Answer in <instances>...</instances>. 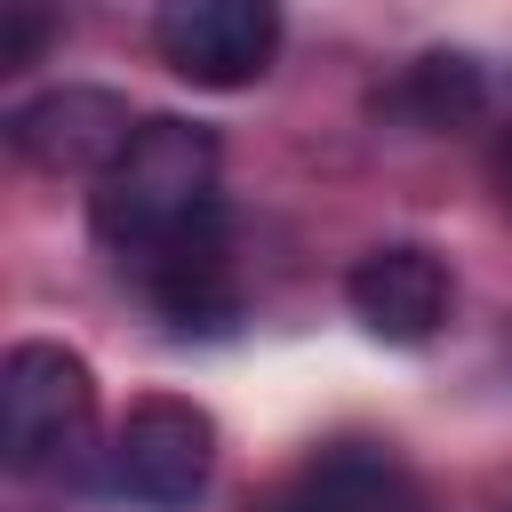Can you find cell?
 <instances>
[{
    "label": "cell",
    "instance_id": "6da1fadb",
    "mask_svg": "<svg viewBox=\"0 0 512 512\" xmlns=\"http://www.w3.org/2000/svg\"><path fill=\"white\" fill-rule=\"evenodd\" d=\"M216 208V136L200 120H176V112H152L136 120L128 152L96 176V200H88V224L96 240L128 264L144 248H160L168 232H184L192 216Z\"/></svg>",
    "mask_w": 512,
    "mask_h": 512
},
{
    "label": "cell",
    "instance_id": "7a4b0ae2",
    "mask_svg": "<svg viewBox=\"0 0 512 512\" xmlns=\"http://www.w3.org/2000/svg\"><path fill=\"white\" fill-rule=\"evenodd\" d=\"M96 440V376L64 344H16L0 360V456L8 472H72Z\"/></svg>",
    "mask_w": 512,
    "mask_h": 512
},
{
    "label": "cell",
    "instance_id": "3957f363",
    "mask_svg": "<svg viewBox=\"0 0 512 512\" xmlns=\"http://www.w3.org/2000/svg\"><path fill=\"white\" fill-rule=\"evenodd\" d=\"M216 472V416L176 400V392H152L120 416L112 432V488L136 496L144 512H176L208 488Z\"/></svg>",
    "mask_w": 512,
    "mask_h": 512
},
{
    "label": "cell",
    "instance_id": "277c9868",
    "mask_svg": "<svg viewBox=\"0 0 512 512\" xmlns=\"http://www.w3.org/2000/svg\"><path fill=\"white\" fill-rule=\"evenodd\" d=\"M136 280V296L168 320V328H232L240 320V256H232V216L224 200L208 216H192L184 232H168L160 248L120 264Z\"/></svg>",
    "mask_w": 512,
    "mask_h": 512
},
{
    "label": "cell",
    "instance_id": "5b68a950",
    "mask_svg": "<svg viewBox=\"0 0 512 512\" xmlns=\"http://www.w3.org/2000/svg\"><path fill=\"white\" fill-rule=\"evenodd\" d=\"M152 48L192 88H248L280 48V16L264 0H176L152 16Z\"/></svg>",
    "mask_w": 512,
    "mask_h": 512
},
{
    "label": "cell",
    "instance_id": "8992f818",
    "mask_svg": "<svg viewBox=\"0 0 512 512\" xmlns=\"http://www.w3.org/2000/svg\"><path fill=\"white\" fill-rule=\"evenodd\" d=\"M128 136H136V120L112 88H48L8 112V144L40 176H104L128 152Z\"/></svg>",
    "mask_w": 512,
    "mask_h": 512
},
{
    "label": "cell",
    "instance_id": "52a82bcc",
    "mask_svg": "<svg viewBox=\"0 0 512 512\" xmlns=\"http://www.w3.org/2000/svg\"><path fill=\"white\" fill-rule=\"evenodd\" d=\"M256 512H432V496L392 448L336 440V448H312Z\"/></svg>",
    "mask_w": 512,
    "mask_h": 512
},
{
    "label": "cell",
    "instance_id": "ba28073f",
    "mask_svg": "<svg viewBox=\"0 0 512 512\" xmlns=\"http://www.w3.org/2000/svg\"><path fill=\"white\" fill-rule=\"evenodd\" d=\"M344 296H352V312H360L384 344H424V336H440V320H448V304H456V280H448V264H440L432 248L384 240V248H368V256L352 264Z\"/></svg>",
    "mask_w": 512,
    "mask_h": 512
},
{
    "label": "cell",
    "instance_id": "9c48e42d",
    "mask_svg": "<svg viewBox=\"0 0 512 512\" xmlns=\"http://www.w3.org/2000/svg\"><path fill=\"white\" fill-rule=\"evenodd\" d=\"M384 112L408 120V128H464L480 112V72L472 56H416L392 88H384Z\"/></svg>",
    "mask_w": 512,
    "mask_h": 512
},
{
    "label": "cell",
    "instance_id": "30bf717a",
    "mask_svg": "<svg viewBox=\"0 0 512 512\" xmlns=\"http://www.w3.org/2000/svg\"><path fill=\"white\" fill-rule=\"evenodd\" d=\"M48 40H56V16H40V8H8V16H0V64H8V72L32 64Z\"/></svg>",
    "mask_w": 512,
    "mask_h": 512
},
{
    "label": "cell",
    "instance_id": "8fae6325",
    "mask_svg": "<svg viewBox=\"0 0 512 512\" xmlns=\"http://www.w3.org/2000/svg\"><path fill=\"white\" fill-rule=\"evenodd\" d=\"M496 184H504V200H512V136L496 144Z\"/></svg>",
    "mask_w": 512,
    "mask_h": 512
}]
</instances>
